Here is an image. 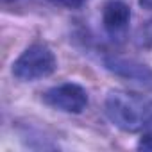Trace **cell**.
Instances as JSON below:
<instances>
[{
    "label": "cell",
    "instance_id": "6da1fadb",
    "mask_svg": "<svg viewBox=\"0 0 152 152\" xmlns=\"http://www.w3.org/2000/svg\"><path fill=\"white\" fill-rule=\"evenodd\" d=\"M106 115L120 129L136 132L152 124V99L131 91H111L106 99Z\"/></svg>",
    "mask_w": 152,
    "mask_h": 152
},
{
    "label": "cell",
    "instance_id": "7a4b0ae2",
    "mask_svg": "<svg viewBox=\"0 0 152 152\" xmlns=\"http://www.w3.org/2000/svg\"><path fill=\"white\" fill-rule=\"evenodd\" d=\"M56 66H57V61L54 52L47 45L36 43L25 48L20 54V57L13 63V75L20 81L31 83V81L45 79L48 75H52Z\"/></svg>",
    "mask_w": 152,
    "mask_h": 152
},
{
    "label": "cell",
    "instance_id": "3957f363",
    "mask_svg": "<svg viewBox=\"0 0 152 152\" xmlns=\"http://www.w3.org/2000/svg\"><path fill=\"white\" fill-rule=\"evenodd\" d=\"M43 100L54 109L79 115L88 106V93L83 86L75 83H63L47 90L43 95Z\"/></svg>",
    "mask_w": 152,
    "mask_h": 152
},
{
    "label": "cell",
    "instance_id": "277c9868",
    "mask_svg": "<svg viewBox=\"0 0 152 152\" xmlns=\"http://www.w3.org/2000/svg\"><path fill=\"white\" fill-rule=\"evenodd\" d=\"M106 66L113 73L120 75V77H125V79H131V81H138V83H150L152 81V70L147 64L138 63L134 59L107 57Z\"/></svg>",
    "mask_w": 152,
    "mask_h": 152
},
{
    "label": "cell",
    "instance_id": "5b68a950",
    "mask_svg": "<svg viewBox=\"0 0 152 152\" xmlns=\"http://www.w3.org/2000/svg\"><path fill=\"white\" fill-rule=\"evenodd\" d=\"M129 22H131V7L127 4L116 2V0L106 4L104 13H102V23L107 32L118 34L127 29Z\"/></svg>",
    "mask_w": 152,
    "mask_h": 152
},
{
    "label": "cell",
    "instance_id": "8992f818",
    "mask_svg": "<svg viewBox=\"0 0 152 152\" xmlns=\"http://www.w3.org/2000/svg\"><path fill=\"white\" fill-rule=\"evenodd\" d=\"M54 6H61V7H68V9H79L83 7L88 0H48Z\"/></svg>",
    "mask_w": 152,
    "mask_h": 152
},
{
    "label": "cell",
    "instance_id": "52a82bcc",
    "mask_svg": "<svg viewBox=\"0 0 152 152\" xmlns=\"http://www.w3.org/2000/svg\"><path fill=\"white\" fill-rule=\"evenodd\" d=\"M138 147H140V148H143V150H152V124L143 131V134H141V138H140Z\"/></svg>",
    "mask_w": 152,
    "mask_h": 152
},
{
    "label": "cell",
    "instance_id": "ba28073f",
    "mask_svg": "<svg viewBox=\"0 0 152 152\" xmlns=\"http://www.w3.org/2000/svg\"><path fill=\"white\" fill-rule=\"evenodd\" d=\"M140 6H141L143 9L152 11V0H140Z\"/></svg>",
    "mask_w": 152,
    "mask_h": 152
},
{
    "label": "cell",
    "instance_id": "9c48e42d",
    "mask_svg": "<svg viewBox=\"0 0 152 152\" xmlns=\"http://www.w3.org/2000/svg\"><path fill=\"white\" fill-rule=\"evenodd\" d=\"M4 2H15V0H4Z\"/></svg>",
    "mask_w": 152,
    "mask_h": 152
}]
</instances>
